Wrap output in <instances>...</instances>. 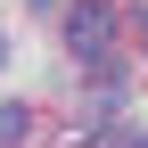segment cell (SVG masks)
<instances>
[{"instance_id": "1", "label": "cell", "mask_w": 148, "mask_h": 148, "mask_svg": "<svg viewBox=\"0 0 148 148\" xmlns=\"http://www.w3.org/2000/svg\"><path fill=\"white\" fill-rule=\"evenodd\" d=\"M66 49L82 66H107L115 58V8H107V0H82V8L66 16Z\"/></svg>"}, {"instance_id": "2", "label": "cell", "mask_w": 148, "mask_h": 148, "mask_svg": "<svg viewBox=\"0 0 148 148\" xmlns=\"http://www.w3.org/2000/svg\"><path fill=\"white\" fill-rule=\"evenodd\" d=\"M33 132V107H16V99H0V148H16Z\"/></svg>"}, {"instance_id": "3", "label": "cell", "mask_w": 148, "mask_h": 148, "mask_svg": "<svg viewBox=\"0 0 148 148\" xmlns=\"http://www.w3.org/2000/svg\"><path fill=\"white\" fill-rule=\"evenodd\" d=\"M99 148H148V132H99Z\"/></svg>"}, {"instance_id": "4", "label": "cell", "mask_w": 148, "mask_h": 148, "mask_svg": "<svg viewBox=\"0 0 148 148\" xmlns=\"http://www.w3.org/2000/svg\"><path fill=\"white\" fill-rule=\"evenodd\" d=\"M33 8H58V0H33Z\"/></svg>"}, {"instance_id": "5", "label": "cell", "mask_w": 148, "mask_h": 148, "mask_svg": "<svg viewBox=\"0 0 148 148\" xmlns=\"http://www.w3.org/2000/svg\"><path fill=\"white\" fill-rule=\"evenodd\" d=\"M0 66H8V41H0Z\"/></svg>"}]
</instances>
